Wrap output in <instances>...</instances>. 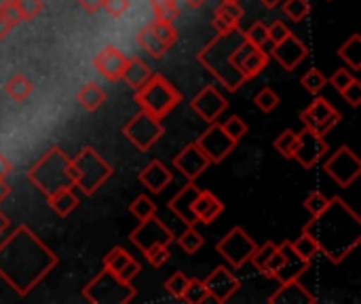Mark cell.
<instances>
[{"instance_id": "6da1fadb", "label": "cell", "mask_w": 361, "mask_h": 304, "mask_svg": "<svg viewBox=\"0 0 361 304\" xmlns=\"http://www.w3.org/2000/svg\"><path fill=\"white\" fill-rule=\"evenodd\" d=\"M57 265V256L27 229L17 226L0 243V279L17 294H30Z\"/></svg>"}, {"instance_id": "7a4b0ae2", "label": "cell", "mask_w": 361, "mask_h": 304, "mask_svg": "<svg viewBox=\"0 0 361 304\" xmlns=\"http://www.w3.org/2000/svg\"><path fill=\"white\" fill-rule=\"evenodd\" d=\"M302 233L315 239L319 252L330 262L341 265L361 243V220L341 197H332L328 207L315 216Z\"/></svg>"}, {"instance_id": "3957f363", "label": "cell", "mask_w": 361, "mask_h": 304, "mask_svg": "<svg viewBox=\"0 0 361 304\" xmlns=\"http://www.w3.org/2000/svg\"><path fill=\"white\" fill-rule=\"evenodd\" d=\"M245 40L247 38L239 28L218 32V36L209 44H205L197 55L199 63L205 66L228 91H237L245 83V76L235 66V53Z\"/></svg>"}, {"instance_id": "277c9868", "label": "cell", "mask_w": 361, "mask_h": 304, "mask_svg": "<svg viewBox=\"0 0 361 304\" xmlns=\"http://www.w3.org/2000/svg\"><path fill=\"white\" fill-rule=\"evenodd\" d=\"M27 178L44 197H51L63 188H74L70 178V157L59 146H51L30 167Z\"/></svg>"}, {"instance_id": "5b68a950", "label": "cell", "mask_w": 361, "mask_h": 304, "mask_svg": "<svg viewBox=\"0 0 361 304\" xmlns=\"http://www.w3.org/2000/svg\"><path fill=\"white\" fill-rule=\"evenodd\" d=\"M135 102L144 112L163 121L182 102V93L163 74H152L135 91Z\"/></svg>"}, {"instance_id": "8992f818", "label": "cell", "mask_w": 361, "mask_h": 304, "mask_svg": "<svg viewBox=\"0 0 361 304\" xmlns=\"http://www.w3.org/2000/svg\"><path fill=\"white\" fill-rule=\"evenodd\" d=\"M112 174H114L112 165L106 163L91 146H85L74 159H70L72 184L80 188L85 195H93Z\"/></svg>"}, {"instance_id": "52a82bcc", "label": "cell", "mask_w": 361, "mask_h": 304, "mask_svg": "<svg viewBox=\"0 0 361 304\" xmlns=\"http://www.w3.org/2000/svg\"><path fill=\"white\" fill-rule=\"evenodd\" d=\"M85 298L93 304H127L135 298V288L131 281H123L108 269H104L87 288Z\"/></svg>"}, {"instance_id": "ba28073f", "label": "cell", "mask_w": 361, "mask_h": 304, "mask_svg": "<svg viewBox=\"0 0 361 304\" xmlns=\"http://www.w3.org/2000/svg\"><path fill=\"white\" fill-rule=\"evenodd\" d=\"M178 40V30L169 21H159L152 19L146 28L140 30L137 42L140 47L154 59H161Z\"/></svg>"}, {"instance_id": "9c48e42d", "label": "cell", "mask_w": 361, "mask_h": 304, "mask_svg": "<svg viewBox=\"0 0 361 304\" xmlns=\"http://www.w3.org/2000/svg\"><path fill=\"white\" fill-rule=\"evenodd\" d=\"M125 138L140 150H150L165 133L161 121L144 110H140V114H135L125 127H123Z\"/></svg>"}, {"instance_id": "30bf717a", "label": "cell", "mask_w": 361, "mask_h": 304, "mask_svg": "<svg viewBox=\"0 0 361 304\" xmlns=\"http://www.w3.org/2000/svg\"><path fill=\"white\" fill-rule=\"evenodd\" d=\"M216 250H218V254L222 258H226V262L233 269H241L250 260V256L254 254L256 243H254V239L241 226H235L226 237L220 239Z\"/></svg>"}, {"instance_id": "8fae6325", "label": "cell", "mask_w": 361, "mask_h": 304, "mask_svg": "<svg viewBox=\"0 0 361 304\" xmlns=\"http://www.w3.org/2000/svg\"><path fill=\"white\" fill-rule=\"evenodd\" d=\"M324 171L334 178V182L343 188H349L361 174V161L357 159V154L349 148L343 146L338 148L326 163H324Z\"/></svg>"}, {"instance_id": "7c38bea8", "label": "cell", "mask_w": 361, "mask_h": 304, "mask_svg": "<svg viewBox=\"0 0 361 304\" xmlns=\"http://www.w3.org/2000/svg\"><path fill=\"white\" fill-rule=\"evenodd\" d=\"M131 243L144 252L152 250V248H169L173 243V233L157 218V214L148 220H142V224L131 233Z\"/></svg>"}, {"instance_id": "4fadbf2b", "label": "cell", "mask_w": 361, "mask_h": 304, "mask_svg": "<svg viewBox=\"0 0 361 304\" xmlns=\"http://www.w3.org/2000/svg\"><path fill=\"white\" fill-rule=\"evenodd\" d=\"M326 154H328V142L324 140V135H319L317 131H313L309 127H305L300 133H296L292 159H296L302 167H307V169L315 167Z\"/></svg>"}, {"instance_id": "5bb4252c", "label": "cell", "mask_w": 361, "mask_h": 304, "mask_svg": "<svg viewBox=\"0 0 361 304\" xmlns=\"http://www.w3.org/2000/svg\"><path fill=\"white\" fill-rule=\"evenodd\" d=\"M300 121H302L305 127L317 131L319 135H326V133H330L338 125L341 112L326 97H319L317 95L315 102L300 112Z\"/></svg>"}, {"instance_id": "9a60e30c", "label": "cell", "mask_w": 361, "mask_h": 304, "mask_svg": "<svg viewBox=\"0 0 361 304\" xmlns=\"http://www.w3.org/2000/svg\"><path fill=\"white\" fill-rule=\"evenodd\" d=\"M195 144L203 150V154L209 159V163H220L237 148L239 142H235L231 135H226L222 125L218 121H214V123H209V129Z\"/></svg>"}, {"instance_id": "2e32d148", "label": "cell", "mask_w": 361, "mask_h": 304, "mask_svg": "<svg viewBox=\"0 0 361 304\" xmlns=\"http://www.w3.org/2000/svg\"><path fill=\"white\" fill-rule=\"evenodd\" d=\"M190 108L207 123H214L220 118V114L228 108L226 97L216 89V87H203L190 102Z\"/></svg>"}, {"instance_id": "e0dca14e", "label": "cell", "mask_w": 361, "mask_h": 304, "mask_svg": "<svg viewBox=\"0 0 361 304\" xmlns=\"http://www.w3.org/2000/svg\"><path fill=\"white\" fill-rule=\"evenodd\" d=\"M271 57H275L286 70H294L298 68L307 55H309V49L305 47V42L300 38H296L294 34H288L283 40L271 44V51H269Z\"/></svg>"}, {"instance_id": "ac0fdd59", "label": "cell", "mask_w": 361, "mask_h": 304, "mask_svg": "<svg viewBox=\"0 0 361 304\" xmlns=\"http://www.w3.org/2000/svg\"><path fill=\"white\" fill-rule=\"evenodd\" d=\"M269 59H271V55H269V51H264V47H254L247 40L235 53V66L241 70V74L245 76V80L258 76L267 68Z\"/></svg>"}, {"instance_id": "d6986e66", "label": "cell", "mask_w": 361, "mask_h": 304, "mask_svg": "<svg viewBox=\"0 0 361 304\" xmlns=\"http://www.w3.org/2000/svg\"><path fill=\"white\" fill-rule=\"evenodd\" d=\"M203 284L207 288V294L220 304L231 300L239 292V288H241V281L226 267L214 269V273H209V277L203 279Z\"/></svg>"}, {"instance_id": "ffe728a7", "label": "cell", "mask_w": 361, "mask_h": 304, "mask_svg": "<svg viewBox=\"0 0 361 304\" xmlns=\"http://www.w3.org/2000/svg\"><path fill=\"white\" fill-rule=\"evenodd\" d=\"M209 165H212L209 159L203 154V150H201L197 144L184 146V148L176 154V159H173V167H176L186 180H190V182H195Z\"/></svg>"}, {"instance_id": "44dd1931", "label": "cell", "mask_w": 361, "mask_h": 304, "mask_svg": "<svg viewBox=\"0 0 361 304\" xmlns=\"http://www.w3.org/2000/svg\"><path fill=\"white\" fill-rule=\"evenodd\" d=\"M125 63H127V57L121 49H116L114 44H108L104 47L95 57H93V68L110 83H116L121 80V74L125 70Z\"/></svg>"}, {"instance_id": "7402d4cb", "label": "cell", "mask_w": 361, "mask_h": 304, "mask_svg": "<svg viewBox=\"0 0 361 304\" xmlns=\"http://www.w3.org/2000/svg\"><path fill=\"white\" fill-rule=\"evenodd\" d=\"M104 269H108L110 273H114L123 281H133V277L140 273V265L123 248H112L104 256Z\"/></svg>"}, {"instance_id": "603a6c76", "label": "cell", "mask_w": 361, "mask_h": 304, "mask_svg": "<svg viewBox=\"0 0 361 304\" xmlns=\"http://www.w3.org/2000/svg\"><path fill=\"white\" fill-rule=\"evenodd\" d=\"M281 252H283V265L281 269L277 271V275L273 279H277L279 284H290V281H296L302 277V273H307L309 265L302 256L296 254V250L292 248V241H286L281 245Z\"/></svg>"}, {"instance_id": "cb8c5ba5", "label": "cell", "mask_w": 361, "mask_h": 304, "mask_svg": "<svg viewBox=\"0 0 361 304\" xmlns=\"http://www.w3.org/2000/svg\"><path fill=\"white\" fill-rule=\"evenodd\" d=\"M199 186L195 182L186 184L171 201H169V209L171 214H176L186 226H195L197 224V218H195V212H192V205H195V199L199 195Z\"/></svg>"}, {"instance_id": "d4e9b609", "label": "cell", "mask_w": 361, "mask_h": 304, "mask_svg": "<svg viewBox=\"0 0 361 304\" xmlns=\"http://www.w3.org/2000/svg\"><path fill=\"white\" fill-rule=\"evenodd\" d=\"M137 180H140L150 193H163V190L171 184L173 176H171V171H169L161 161H150V163L140 171Z\"/></svg>"}, {"instance_id": "484cf974", "label": "cell", "mask_w": 361, "mask_h": 304, "mask_svg": "<svg viewBox=\"0 0 361 304\" xmlns=\"http://www.w3.org/2000/svg\"><path fill=\"white\" fill-rule=\"evenodd\" d=\"M269 303L277 304H315L317 298L305 288L300 286V281H290V284H281V288L269 298Z\"/></svg>"}, {"instance_id": "4316f807", "label": "cell", "mask_w": 361, "mask_h": 304, "mask_svg": "<svg viewBox=\"0 0 361 304\" xmlns=\"http://www.w3.org/2000/svg\"><path fill=\"white\" fill-rule=\"evenodd\" d=\"M222 209H224V205H222V201L214 193L199 190V195L195 199V205H192V212H195L197 222L209 224V222H214L222 214Z\"/></svg>"}, {"instance_id": "83f0119b", "label": "cell", "mask_w": 361, "mask_h": 304, "mask_svg": "<svg viewBox=\"0 0 361 304\" xmlns=\"http://www.w3.org/2000/svg\"><path fill=\"white\" fill-rule=\"evenodd\" d=\"M154 72L150 70V66L142 59V57H131L125 63V70L121 74V80H125L127 87H131L133 91H137Z\"/></svg>"}, {"instance_id": "f1b7e54d", "label": "cell", "mask_w": 361, "mask_h": 304, "mask_svg": "<svg viewBox=\"0 0 361 304\" xmlns=\"http://www.w3.org/2000/svg\"><path fill=\"white\" fill-rule=\"evenodd\" d=\"M243 19V8L239 2H222L214 13V28L216 32H226L239 28V21Z\"/></svg>"}, {"instance_id": "f546056e", "label": "cell", "mask_w": 361, "mask_h": 304, "mask_svg": "<svg viewBox=\"0 0 361 304\" xmlns=\"http://www.w3.org/2000/svg\"><path fill=\"white\" fill-rule=\"evenodd\" d=\"M51 209L59 216V218H66L70 216L76 207H78V197L72 193V188H63V190H57L55 195L47 197Z\"/></svg>"}, {"instance_id": "4dcf8cb0", "label": "cell", "mask_w": 361, "mask_h": 304, "mask_svg": "<svg viewBox=\"0 0 361 304\" xmlns=\"http://www.w3.org/2000/svg\"><path fill=\"white\" fill-rule=\"evenodd\" d=\"M76 102L87 110V112H95L99 110V106L106 102V93L99 85L95 83H87L78 93H76Z\"/></svg>"}, {"instance_id": "1f68e13d", "label": "cell", "mask_w": 361, "mask_h": 304, "mask_svg": "<svg viewBox=\"0 0 361 304\" xmlns=\"http://www.w3.org/2000/svg\"><path fill=\"white\" fill-rule=\"evenodd\" d=\"M32 91H34V85H32V80H30L27 76H23V74L11 76V78L6 80V85H4V93H6L13 102H23V99H27V97L32 95Z\"/></svg>"}, {"instance_id": "d6a6232c", "label": "cell", "mask_w": 361, "mask_h": 304, "mask_svg": "<svg viewBox=\"0 0 361 304\" xmlns=\"http://www.w3.org/2000/svg\"><path fill=\"white\" fill-rule=\"evenodd\" d=\"M338 57L345 59V63H349L351 70H360L361 68V36L353 34L341 49H338Z\"/></svg>"}, {"instance_id": "836d02e7", "label": "cell", "mask_w": 361, "mask_h": 304, "mask_svg": "<svg viewBox=\"0 0 361 304\" xmlns=\"http://www.w3.org/2000/svg\"><path fill=\"white\" fill-rule=\"evenodd\" d=\"M154 19L173 23L180 17V4L176 0H150Z\"/></svg>"}, {"instance_id": "e575fe53", "label": "cell", "mask_w": 361, "mask_h": 304, "mask_svg": "<svg viewBox=\"0 0 361 304\" xmlns=\"http://www.w3.org/2000/svg\"><path fill=\"white\" fill-rule=\"evenodd\" d=\"M207 298H209V294H207V288H205L203 279L192 277V279H188L186 290H184L180 300H184V303L188 304H203Z\"/></svg>"}, {"instance_id": "d590c367", "label": "cell", "mask_w": 361, "mask_h": 304, "mask_svg": "<svg viewBox=\"0 0 361 304\" xmlns=\"http://www.w3.org/2000/svg\"><path fill=\"white\" fill-rule=\"evenodd\" d=\"M203 235L195 229V226H186V231L180 235V239H178V243H180V248L186 252V254H197L201 248H203Z\"/></svg>"}, {"instance_id": "8d00e7d4", "label": "cell", "mask_w": 361, "mask_h": 304, "mask_svg": "<svg viewBox=\"0 0 361 304\" xmlns=\"http://www.w3.org/2000/svg\"><path fill=\"white\" fill-rule=\"evenodd\" d=\"M292 248H294L296 254L302 256L307 262H311V260L319 254V248H317L315 239H313L311 235H307V233H302L296 241H292Z\"/></svg>"}, {"instance_id": "74e56055", "label": "cell", "mask_w": 361, "mask_h": 304, "mask_svg": "<svg viewBox=\"0 0 361 304\" xmlns=\"http://www.w3.org/2000/svg\"><path fill=\"white\" fill-rule=\"evenodd\" d=\"M300 85L309 91V93H313V95H319L322 93V89L328 85V78L317 70V68H311L302 78H300Z\"/></svg>"}, {"instance_id": "f35d334b", "label": "cell", "mask_w": 361, "mask_h": 304, "mask_svg": "<svg viewBox=\"0 0 361 304\" xmlns=\"http://www.w3.org/2000/svg\"><path fill=\"white\" fill-rule=\"evenodd\" d=\"M129 209H131V214L142 222V220H148V218H152L154 214H157V205L146 197V195H140L131 205H129Z\"/></svg>"}, {"instance_id": "ab89813d", "label": "cell", "mask_w": 361, "mask_h": 304, "mask_svg": "<svg viewBox=\"0 0 361 304\" xmlns=\"http://www.w3.org/2000/svg\"><path fill=\"white\" fill-rule=\"evenodd\" d=\"M283 13L294 21H302L311 13V4L309 0H283Z\"/></svg>"}, {"instance_id": "60d3db41", "label": "cell", "mask_w": 361, "mask_h": 304, "mask_svg": "<svg viewBox=\"0 0 361 304\" xmlns=\"http://www.w3.org/2000/svg\"><path fill=\"white\" fill-rule=\"evenodd\" d=\"M277 250V245L273 243V241H267L264 245H256V250H254V254L250 256V260H252V265L256 267V271H260V273H264V267H267V262H269V258H271V254Z\"/></svg>"}, {"instance_id": "b9f144b4", "label": "cell", "mask_w": 361, "mask_h": 304, "mask_svg": "<svg viewBox=\"0 0 361 304\" xmlns=\"http://www.w3.org/2000/svg\"><path fill=\"white\" fill-rule=\"evenodd\" d=\"M243 34H245L247 42H252L254 47H267L269 44V25L262 23V21L250 25V30L243 32Z\"/></svg>"}, {"instance_id": "7bdbcfd3", "label": "cell", "mask_w": 361, "mask_h": 304, "mask_svg": "<svg viewBox=\"0 0 361 304\" xmlns=\"http://www.w3.org/2000/svg\"><path fill=\"white\" fill-rule=\"evenodd\" d=\"M254 102H256V106L262 110V112H273L277 106H279V95L273 91V89H262L260 93H256V97H254Z\"/></svg>"}, {"instance_id": "ee69618b", "label": "cell", "mask_w": 361, "mask_h": 304, "mask_svg": "<svg viewBox=\"0 0 361 304\" xmlns=\"http://www.w3.org/2000/svg\"><path fill=\"white\" fill-rule=\"evenodd\" d=\"M294 142H296V133L292 129H286L277 140H275V150L279 154H283L286 159H292V152H294Z\"/></svg>"}, {"instance_id": "f6af8a7d", "label": "cell", "mask_w": 361, "mask_h": 304, "mask_svg": "<svg viewBox=\"0 0 361 304\" xmlns=\"http://www.w3.org/2000/svg\"><path fill=\"white\" fill-rule=\"evenodd\" d=\"M328 203H330V199L326 197V195H322V193H311L307 199H305V209L311 214V218H315V216H319L326 207H328Z\"/></svg>"}, {"instance_id": "bcb514c9", "label": "cell", "mask_w": 361, "mask_h": 304, "mask_svg": "<svg viewBox=\"0 0 361 304\" xmlns=\"http://www.w3.org/2000/svg\"><path fill=\"white\" fill-rule=\"evenodd\" d=\"M220 125H222V129L226 131V135H231L235 142H239V140L245 138V133H247V125H245V121L239 118V116H231L226 123H220Z\"/></svg>"}, {"instance_id": "7dc6e473", "label": "cell", "mask_w": 361, "mask_h": 304, "mask_svg": "<svg viewBox=\"0 0 361 304\" xmlns=\"http://www.w3.org/2000/svg\"><path fill=\"white\" fill-rule=\"evenodd\" d=\"M186 284H188V277L184 273H173L167 281H165V290L173 296V298H182L184 290H186Z\"/></svg>"}, {"instance_id": "c3c4849f", "label": "cell", "mask_w": 361, "mask_h": 304, "mask_svg": "<svg viewBox=\"0 0 361 304\" xmlns=\"http://www.w3.org/2000/svg\"><path fill=\"white\" fill-rule=\"evenodd\" d=\"M13 2H15V6L19 8L23 21L34 19V17L42 11V0H13Z\"/></svg>"}, {"instance_id": "681fc988", "label": "cell", "mask_w": 361, "mask_h": 304, "mask_svg": "<svg viewBox=\"0 0 361 304\" xmlns=\"http://www.w3.org/2000/svg\"><path fill=\"white\" fill-rule=\"evenodd\" d=\"M131 6V0H104V11L110 15V17H123Z\"/></svg>"}, {"instance_id": "f907efd6", "label": "cell", "mask_w": 361, "mask_h": 304, "mask_svg": "<svg viewBox=\"0 0 361 304\" xmlns=\"http://www.w3.org/2000/svg\"><path fill=\"white\" fill-rule=\"evenodd\" d=\"M0 17L11 25V28H15V25H19L21 21H23V17H21V13H19V8L15 6V2H6L2 8H0Z\"/></svg>"}, {"instance_id": "816d5d0a", "label": "cell", "mask_w": 361, "mask_h": 304, "mask_svg": "<svg viewBox=\"0 0 361 304\" xmlns=\"http://www.w3.org/2000/svg\"><path fill=\"white\" fill-rule=\"evenodd\" d=\"M341 95L353 106V108H357L360 106V102H361V83L355 78L353 83H349L343 91H341Z\"/></svg>"}, {"instance_id": "f5cc1de1", "label": "cell", "mask_w": 361, "mask_h": 304, "mask_svg": "<svg viewBox=\"0 0 361 304\" xmlns=\"http://www.w3.org/2000/svg\"><path fill=\"white\" fill-rule=\"evenodd\" d=\"M144 256H146V260L152 265V267H163L167 260H169V250L167 248H152V250H148V252H144Z\"/></svg>"}, {"instance_id": "db71d44e", "label": "cell", "mask_w": 361, "mask_h": 304, "mask_svg": "<svg viewBox=\"0 0 361 304\" xmlns=\"http://www.w3.org/2000/svg\"><path fill=\"white\" fill-rule=\"evenodd\" d=\"M353 80H355L353 72H351V70H345V68H343V70H336V72H334V76L330 78L332 87H336V91H338V93H341L349 83H353Z\"/></svg>"}, {"instance_id": "11a10c76", "label": "cell", "mask_w": 361, "mask_h": 304, "mask_svg": "<svg viewBox=\"0 0 361 304\" xmlns=\"http://www.w3.org/2000/svg\"><path fill=\"white\" fill-rule=\"evenodd\" d=\"M281 265H283V252H281V248H277V250L271 254V258H269V262H267V267H264V275L273 279V277L277 275V271L281 269Z\"/></svg>"}, {"instance_id": "9f6ffc18", "label": "cell", "mask_w": 361, "mask_h": 304, "mask_svg": "<svg viewBox=\"0 0 361 304\" xmlns=\"http://www.w3.org/2000/svg\"><path fill=\"white\" fill-rule=\"evenodd\" d=\"M288 34H292V32L288 30V25H286L283 21H275V23H271V25H269V44H275V42L283 40Z\"/></svg>"}, {"instance_id": "6f0895ef", "label": "cell", "mask_w": 361, "mask_h": 304, "mask_svg": "<svg viewBox=\"0 0 361 304\" xmlns=\"http://www.w3.org/2000/svg\"><path fill=\"white\" fill-rule=\"evenodd\" d=\"M87 13H97V11H102V6H104V0H76Z\"/></svg>"}, {"instance_id": "680465c9", "label": "cell", "mask_w": 361, "mask_h": 304, "mask_svg": "<svg viewBox=\"0 0 361 304\" xmlns=\"http://www.w3.org/2000/svg\"><path fill=\"white\" fill-rule=\"evenodd\" d=\"M11 171H13V163L4 154H0V178H6Z\"/></svg>"}, {"instance_id": "91938a15", "label": "cell", "mask_w": 361, "mask_h": 304, "mask_svg": "<svg viewBox=\"0 0 361 304\" xmlns=\"http://www.w3.org/2000/svg\"><path fill=\"white\" fill-rule=\"evenodd\" d=\"M8 193H11V186L6 184V178H0V203L8 197Z\"/></svg>"}, {"instance_id": "94428289", "label": "cell", "mask_w": 361, "mask_h": 304, "mask_svg": "<svg viewBox=\"0 0 361 304\" xmlns=\"http://www.w3.org/2000/svg\"><path fill=\"white\" fill-rule=\"evenodd\" d=\"M11 30H13V28H11V25H8V23H6V21L0 17V42H2V40H4V38L11 34Z\"/></svg>"}, {"instance_id": "6125c7cd", "label": "cell", "mask_w": 361, "mask_h": 304, "mask_svg": "<svg viewBox=\"0 0 361 304\" xmlns=\"http://www.w3.org/2000/svg\"><path fill=\"white\" fill-rule=\"evenodd\" d=\"M8 224H11V220H8V218H6V216L0 212V233H4V231L8 229Z\"/></svg>"}, {"instance_id": "be15d7a7", "label": "cell", "mask_w": 361, "mask_h": 304, "mask_svg": "<svg viewBox=\"0 0 361 304\" xmlns=\"http://www.w3.org/2000/svg\"><path fill=\"white\" fill-rule=\"evenodd\" d=\"M260 2H262L267 8H275V6H277L279 2H283V0H260Z\"/></svg>"}, {"instance_id": "e7e4bbea", "label": "cell", "mask_w": 361, "mask_h": 304, "mask_svg": "<svg viewBox=\"0 0 361 304\" xmlns=\"http://www.w3.org/2000/svg\"><path fill=\"white\" fill-rule=\"evenodd\" d=\"M184 2H186L188 6H192V8H201L205 0H184Z\"/></svg>"}, {"instance_id": "03108f58", "label": "cell", "mask_w": 361, "mask_h": 304, "mask_svg": "<svg viewBox=\"0 0 361 304\" xmlns=\"http://www.w3.org/2000/svg\"><path fill=\"white\" fill-rule=\"evenodd\" d=\"M6 2H8V0H0V8H2V6H4Z\"/></svg>"}, {"instance_id": "003e7915", "label": "cell", "mask_w": 361, "mask_h": 304, "mask_svg": "<svg viewBox=\"0 0 361 304\" xmlns=\"http://www.w3.org/2000/svg\"><path fill=\"white\" fill-rule=\"evenodd\" d=\"M222 2H239V0H222Z\"/></svg>"}]
</instances>
